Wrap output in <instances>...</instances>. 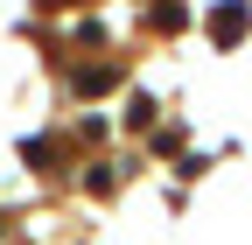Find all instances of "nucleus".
<instances>
[{"mask_svg": "<svg viewBox=\"0 0 252 245\" xmlns=\"http://www.w3.org/2000/svg\"><path fill=\"white\" fill-rule=\"evenodd\" d=\"M245 35V7H217V42H238Z\"/></svg>", "mask_w": 252, "mask_h": 245, "instance_id": "nucleus-1", "label": "nucleus"}, {"mask_svg": "<svg viewBox=\"0 0 252 245\" xmlns=\"http://www.w3.org/2000/svg\"><path fill=\"white\" fill-rule=\"evenodd\" d=\"M112 84H119V77L98 70V63H84V70H77V91H112Z\"/></svg>", "mask_w": 252, "mask_h": 245, "instance_id": "nucleus-2", "label": "nucleus"}]
</instances>
